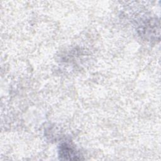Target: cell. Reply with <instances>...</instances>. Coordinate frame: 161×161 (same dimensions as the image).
I'll use <instances>...</instances> for the list:
<instances>
[{
	"instance_id": "cell-1",
	"label": "cell",
	"mask_w": 161,
	"mask_h": 161,
	"mask_svg": "<svg viewBox=\"0 0 161 161\" xmlns=\"http://www.w3.org/2000/svg\"><path fill=\"white\" fill-rule=\"evenodd\" d=\"M60 157L66 160H80V158L70 147L65 145L61 147L60 149Z\"/></svg>"
}]
</instances>
